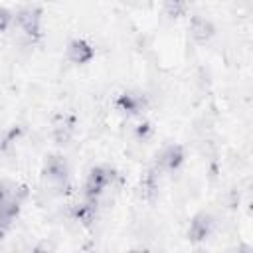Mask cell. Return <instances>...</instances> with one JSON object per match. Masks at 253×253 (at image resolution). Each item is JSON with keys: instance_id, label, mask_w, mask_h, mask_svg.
<instances>
[{"instance_id": "cell-1", "label": "cell", "mask_w": 253, "mask_h": 253, "mask_svg": "<svg viewBox=\"0 0 253 253\" xmlns=\"http://www.w3.org/2000/svg\"><path fill=\"white\" fill-rule=\"evenodd\" d=\"M115 172L109 166H93L85 180V198L87 200H99V196L107 190V186L113 182Z\"/></svg>"}, {"instance_id": "cell-2", "label": "cell", "mask_w": 253, "mask_h": 253, "mask_svg": "<svg viewBox=\"0 0 253 253\" xmlns=\"http://www.w3.org/2000/svg\"><path fill=\"white\" fill-rule=\"evenodd\" d=\"M14 20L30 40L40 38V34H42V10L38 6H26V8L18 10Z\"/></svg>"}, {"instance_id": "cell-3", "label": "cell", "mask_w": 253, "mask_h": 253, "mask_svg": "<svg viewBox=\"0 0 253 253\" xmlns=\"http://www.w3.org/2000/svg\"><path fill=\"white\" fill-rule=\"evenodd\" d=\"M43 178L51 184V186H63L67 182V174H69V168H67V162L63 156H57V154H49L43 162V170H42Z\"/></svg>"}, {"instance_id": "cell-4", "label": "cell", "mask_w": 253, "mask_h": 253, "mask_svg": "<svg viewBox=\"0 0 253 253\" xmlns=\"http://www.w3.org/2000/svg\"><path fill=\"white\" fill-rule=\"evenodd\" d=\"M190 38L198 43V45H206L213 36H215V26L210 18L202 16V14H196L190 18Z\"/></svg>"}, {"instance_id": "cell-5", "label": "cell", "mask_w": 253, "mask_h": 253, "mask_svg": "<svg viewBox=\"0 0 253 253\" xmlns=\"http://www.w3.org/2000/svg\"><path fill=\"white\" fill-rule=\"evenodd\" d=\"M213 231V217L206 211H200L192 217L190 221V227H188V239L192 243H200V241H206Z\"/></svg>"}, {"instance_id": "cell-6", "label": "cell", "mask_w": 253, "mask_h": 253, "mask_svg": "<svg viewBox=\"0 0 253 253\" xmlns=\"http://www.w3.org/2000/svg\"><path fill=\"white\" fill-rule=\"evenodd\" d=\"M65 55H67V59H69L71 63H75V65H85V63H89V61H93V57H95V47H93L87 40L75 38V40H71V42L67 43Z\"/></svg>"}, {"instance_id": "cell-7", "label": "cell", "mask_w": 253, "mask_h": 253, "mask_svg": "<svg viewBox=\"0 0 253 253\" xmlns=\"http://www.w3.org/2000/svg\"><path fill=\"white\" fill-rule=\"evenodd\" d=\"M184 146L180 144H168L166 148L160 150V154L156 156V166L160 170H166V172H174L178 170L182 164H184Z\"/></svg>"}, {"instance_id": "cell-8", "label": "cell", "mask_w": 253, "mask_h": 253, "mask_svg": "<svg viewBox=\"0 0 253 253\" xmlns=\"http://www.w3.org/2000/svg\"><path fill=\"white\" fill-rule=\"evenodd\" d=\"M117 107L126 115H138L146 109V97L140 93H123L117 99Z\"/></svg>"}, {"instance_id": "cell-9", "label": "cell", "mask_w": 253, "mask_h": 253, "mask_svg": "<svg viewBox=\"0 0 253 253\" xmlns=\"http://www.w3.org/2000/svg\"><path fill=\"white\" fill-rule=\"evenodd\" d=\"M18 213H20V200H16V198L10 196L8 200H4L0 204V225L2 227H8L18 217Z\"/></svg>"}, {"instance_id": "cell-10", "label": "cell", "mask_w": 253, "mask_h": 253, "mask_svg": "<svg viewBox=\"0 0 253 253\" xmlns=\"http://www.w3.org/2000/svg\"><path fill=\"white\" fill-rule=\"evenodd\" d=\"M95 211H97V200H87V198H85L83 204L75 206L73 217H75L77 221H81L83 225H89V223L95 219Z\"/></svg>"}, {"instance_id": "cell-11", "label": "cell", "mask_w": 253, "mask_h": 253, "mask_svg": "<svg viewBox=\"0 0 253 253\" xmlns=\"http://www.w3.org/2000/svg\"><path fill=\"white\" fill-rule=\"evenodd\" d=\"M164 12L170 18H182L190 10V0H162Z\"/></svg>"}, {"instance_id": "cell-12", "label": "cell", "mask_w": 253, "mask_h": 253, "mask_svg": "<svg viewBox=\"0 0 253 253\" xmlns=\"http://www.w3.org/2000/svg\"><path fill=\"white\" fill-rule=\"evenodd\" d=\"M140 190H142V198H146V200H150V198L156 194L158 182L154 180V172H146V174L142 176V180H140Z\"/></svg>"}, {"instance_id": "cell-13", "label": "cell", "mask_w": 253, "mask_h": 253, "mask_svg": "<svg viewBox=\"0 0 253 253\" xmlns=\"http://www.w3.org/2000/svg\"><path fill=\"white\" fill-rule=\"evenodd\" d=\"M134 134H136V138H138V140H146V138L152 134V125H150V123H146V121L138 123V125H136V128H134Z\"/></svg>"}, {"instance_id": "cell-14", "label": "cell", "mask_w": 253, "mask_h": 253, "mask_svg": "<svg viewBox=\"0 0 253 253\" xmlns=\"http://www.w3.org/2000/svg\"><path fill=\"white\" fill-rule=\"evenodd\" d=\"M12 20H14V14H12L8 8L0 6V34H2V32H6V30L10 28Z\"/></svg>"}, {"instance_id": "cell-15", "label": "cell", "mask_w": 253, "mask_h": 253, "mask_svg": "<svg viewBox=\"0 0 253 253\" xmlns=\"http://www.w3.org/2000/svg\"><path fill=\"white\" fill-rule=\"evenodd\" d=\"M8 198H10V190H8L6 182H0V204H2L4 200H8Z\"/></svg>"}]
</instances>
